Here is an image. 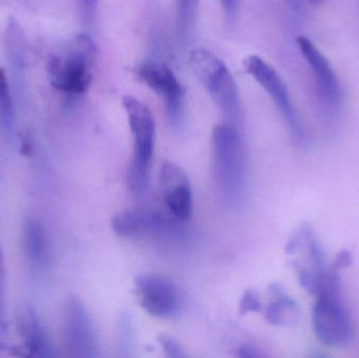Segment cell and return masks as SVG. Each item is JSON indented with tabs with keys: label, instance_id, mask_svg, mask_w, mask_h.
Returning a JSON list of instances; mask_svg holds the SVG:
<instances>
[{
	"label": "cell",
	"instance_id": "6da1fadb",
	"mask_svg": "<svg viewBox=\"0 0 359 358\" xmlns=\"http://www.w3.org/2000/svg\"><path fill=\"white\" fill-rule=\"evenodd\" d=\"M213 178L222 198L230 205L241 203L246 191V151L242 130L224 123L211 136Z\"/></svg>",
	"mask_w": 359,
	"mask_h": 358
},
{
	"label": "cell",
	"instance_id": "7a4b0ae2",
	"mask_svg": "<svg viewBox=\"0 0 359 358\" xmlns=\"http://www.w3.org/2000/svg\"><path fill=\"white\" fill-rule=\"evenodd\" d=\"M188 65L217 105L225 123L242 130L244 113L240 94L225 62L206 48H196L188 55Z\"/></svg>",
	"mask_w": 359,
	"mask_h": 358
},
{
	"label": "cell",
	"instance_id": "3957f363",
	"mask_svg": "<svg viewBox=\"0 0 359 358\" xmlns=\"http://www.w3.org/2000/svg\"><path fill=\"white\" fill-rule=\"evenodd\" d=\"M97 46L88 34L76 36L67 52L48 59L46 75L52 88L73 98L88 92L94 80Z\"/></svg>",
	"mask_w": 359,
	"mask_h": 358
},
{
	"label": "cell",
	"instance_id": "277c9868",
	"mask_svg": "<svg viewBox=\"0 0 359 358\" xmlns=\"http://www.w3.org/2000/svg\"><path fill=\"white\" fill-rule=\"evenodd\" d=\"M339 269L331 267L326 282L316 294L312 322L320 343L329 347H343L353 338L351 315L341 296V277Z\"/></svg>",
	"mask_w": 359,
	"mask_h": 358
},
{
	"label": "cell",
	"instance_id": "5b68a950",
	"mask_svg": "<svg viewBox=\"0 0 359 358\" xmlns=\"http://www.w3.org/2000/svg\"><path fill=\"white\" fill-rule=\"evenodd\" d=\"M134 142V159L128 172L133 193L143 197L149 191V172L156 142V120L149 105L132 95L122 98Z\"/></svg>",
	"mask_w": 359,
	"mask_h": 358
},
{
	"label": "cell",
	"instance_id": "8992f818",
	"mask_svg": "<svg viewBox=\"0 0 359 358\" xmlns=\"http://www.w3.org/2000/svg\"><path fill=\"white\" fill-rule=\"evenodd\" d=\"M285 252L290 258L299 285L316 296L326 282L329 268L324 249L309 224L303 223L295 229L287 241Z\"/></svg>",
	"mask_w": 359,
	"mask_h": 358
},
{
	"label": "cell",
	"instance_id": "52a82bcc",
	"mask_svg": "<svg viewBox=\"0 0 359 358\" xmlns=\"http://www.w3.org/2000/svg\"><path fill=\"white\" fill-rule=\"evenodd\" d=\"M243 64L247 73L264 88L273 101L295 143L299 146L305 147L308 143L307 132L293 106L288 88L280 74L257 55L246 57Z\"/></svg>",
	"mask_w": 359,
	"mask_h": 358
},
{
	"label": "cell",
	"instance_id": "ba28073f",
	"mask_svg": "<svg viewBox=\"0 0 359 358\" xmlns=\"http://www.w3.org/2000/svg\"><path fill=\"white\" fill-rule=\"evenodd\" d=\"M135 74L163 101L170 124L178 128L183 120L185 92L170 65L149 59L135 67Z\"/></svg>",
	"mask_w": 359,
	"mask_h": 358
},
{
	"label": "cell",
	"instance_id": "9c48e42d",
	"mask_svg": "<svg viewBox=\"0 0 359 358\" xmlns=\"http://www.w3.org/2000/svg\"><path fill=\"white\" fill-rule=\"evenodd\" d=\"M63 340L69 357L93 358L99 355L96 328L80 298L69 296L63 308Z\"/></svg>",
	"mask_w": 359,
	"mask_h": 358
},
{
	"label": "cell",
	"instance_id": "30bf717a",
	"mask_svg": "<svg viewBox=\"0 0 359 358\" xmlns=\"http://www.w3.org/2000/svg\"><path fill=\"white\" fill-rule=\"evenodd\" d=\"M297 44L313 74L323 109L327 117L333 120L339 115L343 105V90L339 78L328 59L309 38L299 36Z\"/></svg>",
	"mask_w": 359,
	"mask_h": 358
},
{
	"label": "cell",
	"instance_id": "8fae6325",
	"mask_svg": "<svg viewBox=\"0 0 359 358\" xmlns=\"http://www.w3.org/2000/svg\"><path fill=\"white\" fill-rule=\"evenodd\" d=\"M135 290L139 304L151 317L170 319L178 313V290L166 277L156 275H139L135 280Z\"/></svg>",
	"mask_w": 359,
	"mask_h": 358
},
{
	"label": "cell",
	"instance_id": "7c38bea8",
	"mask_svg": "<svg viewBox=\"0 0 359 358\" xmlns=\"http://www.w3.org/2000/svg\"><path fill=\"white\" fill-rule=\"evenodd\" d=\"M159 182L168 214L179 222L189 220L194 209V195L185 172L174 162L164 161L160 167Z\"/></svg>",
	"mask_w": 359,
	"mask_h": 358
},
{
	"label": "cell",
	"instance_id": "4fadbf2b",
	"mask_svg": "<svg viewBox=\"0 0 359 358\" xmlns=\"http://www.w3.org/2000/svg\"><path fill=\"white\" fill-rule=\"evenodd\" d=\"M177 221L168 212L151 210H124L118 212L111 221V230L126 239L147 235H166L176 229Z\"/></svg>",
	"mask_w": 359,
	"mask_h": 358
},
{
	"label": "cell",
	"instance_id": "5bb4252c",
	"mask_svg": "<svg viewBox=\"0 0 359 358\" xmlns=\"http://www.w3.org/2000/svg\"><path fill=\"white\" fill-rule=\"evenodd\" d=\"M16 327L23 344L15 354L25 357H50V343L33 307L21 305L16 313Z\"/></svg>",
	"mask_w": 359,
	"mask_h": 358
},
{
	"label": "cell",
	"instance_id": "9a60e30c",
	"mask_svg": "<svg viewBox=\"0 0 359 358\" xmlns=\"http://www.w3.org/2000/svg\"><path fill=\"white\" fill-rule=\"evenodd\" d=\"M268 292L271 302L264 313L267 323L273 326L293 325L299 317V307L295 301L286 294L280 284H270Z\"/></svg>",
	"mask_w": 359,
	"mask_h": 358
},
{
	"label": "cell",
	"instance_id": "2e32d148",
	"mask_svg": "<svg viewBox=\"0 0 359 358\" xmlns=\"http://www.w3.org/2000/svg\"><path fill=\"white\" fill-rule=\"evenodd\" d=\"M23 249L32 265L42 267L48 261V237L43 225L37 219L25 221L22 231Z\"/></svg>",
	"mask_w": 359,
	"mask_h": 358
},
{
	"label": "cell",
	"instance_id": "e0dca14e",
	"mask_svg": "<svg viewBox=\"0 0 359 358\" xmlns=\"http://www.w3.org/2000/svg\"><path fill=\"white\" fill-rule=\"evenodd\" d=\"M4 46L6 58L12 67L17 82H19L22 79L25 69V39L18 21L13 17L8 19L6 25Z\"/></svg>",
	"mask_w": 359,
	"mask_h": 358
},
{
	"label": "cell",
	"instance_id": "ac0fdd59",
	"mask_svg": "<svg viewBox=\"0 0 359 358\" xmlns=\"http://www.w3.org/2000/svg\"><path fill=\"white\" fill-rule=\"evenodd\" d=\"M200 0H176L177 35L182 44L194 37Z\"/></svg>",
	"mask_w": 359,
	"mask_h": 358
},
{
	"label": "cell",
	"instance_id": "d6986e66",
	"mask_svg": "<svg viewBox=\"0 0 359 358\" xmlns=\"http://www.w3.org/2000/svg\"><path fill=\"white\" fill-rule=\"evenodd\" d=\"M0 128L11 132L14 128V107L4 67H0Z\"/></svg>",
	"mask_w": 359,
	"mask_h": 358
},
{
	"label": "cell",
	"instance_id": "ffe728a7",
	"mask_svg": "<svg viewBox=\"0 0 359 358\" xmlns=\"http://www.w3.org/2000/svg\"><path fill=\"white\" fill-rule=\"evenodd\" d=\"M263 310L261 298L255 290L248 289L244 292L238 305V313L241 315L259 313Z\"/></svg>",
	"mask_w": 359,
	"mask_h": 358
},
{
	"label": "cell",
	"instance_id": "44dd1931",
	"mask_svg": "<svg viewBox=\"0 0 359 358\" xmlns=\"http://www.w3.org/2000/svg\"><path fill=\"white\" fill-rule=\"evenodd\" d=\"M158 344L170 358H185L187 357L179 340L168 334H160L157 338Z\"/></svg>",
	"mask_w": 359,
	"mask_h": 358
},
{
	"label": "cell",
	"instance_id": "7402d4cb",
	"mask_svg": "<svg viewBox=\"0 0 359 358\" xmlns=\"http://www.w3.org/2000/svg\"><path fill=\"white\" fill-rule=\"evenodd\" d=\"M6 266L4 252L0 244V331L6 329Z\"/></svg>",
	"mask_w": 359,
	"mask_h": 358
},
{
	"label": "cell",
	"instance_id": "603a6c76",
	"mask_svg": "<svg viewBox=\"0 0 359 358\" xmlns=\"http://www.w3.org/2000/svg\"><path fill=\"white\" fill-rule=\"evenodd\" d=\"M120 323V336H121V347L124 350L132 349L133 338H134V326H133L132 315L128 312L122 313Z\"/></svg>",
	"mask_w": 359,
	"mask_h": 358
},
{
	"label": "cell",
	"instance_id": "cb8c5ba5",
	"mask_svg": "<svg viewBox=\"0 0 359 358\" xmlns=\"http://www.w3.org/2000/svg\"><path fill=\"white\" fill-rule=\"evenodd\" d=\"M219 2L223 8L228 27H233L238 17V0H219Z\"/></svg>",
	"mask_w": 359,
	"mask_h": 358
},
{
	"label": "cell",
	"instance_id": "d4e9b609",
	"mask_svg": "<svg viewBox=\"0 0 359 358\" xmlns=\"http://www.w3.org/2000/svg\"><path fill=\"white\" fill-rule=\"evenodd\" d=\"M236 355L243 358L263 357L264 353L253 345H242L236 350Z\"/></svg>",
	"mask_w": 359,
	"mask_h": 358
},
{
	"label": "cell",
	"instance_id": "484cf974",
	"mask_svg": "<svg viewBox=\"0 0 359 358\" xmlns=\"http://www.w3.org/2000/svg\"><path fill=\"white\" fill-rule=\"evenodd\" d=\"M352 264V254L348 250H343L337 254V260L333 263L332 266L334 268L341 270V269L348 268Z\"/></svg>",
	"mask_w": 359,
	"mask_h": 358
},
{
	"label": "cell",
	"instance_id": "4316f807",
	"mask_svg": "<svg viewBox=\"0 0 359 358\" xmlns=\"http://www.w3.org/2000/svg\"><path fill=\"white\" fill-rule=\"evenodd\" d=\"M80 1L82 2L88 12L93 13L95 12L97 6H98L99 0H80Z\"/></svg>",
	"mask_w": 359,
	"mask_h": 358
},
{
	"label": "cell",
	"instance_id": "83f0119b",
	"mask_svg": "<svg viewBox=\"0 0 359 358\" xmlns=\"http://www.w3.org/2000/svg\"><path fill=\"white\" fill-rule=\"evenodd\" d=\"M22 149L25 151V155H29V151H32V142L31 139H27V137L23 138L22 141Z\"/></svg>",
	"mask_w": 359,
	"mask_h": 358
},
{
	"label": "cell",
	"instance_id": "f1b7e54d",
	"mask_svg": "<svg viewBox=\"0 0 359 358\" xmlns=\"http://www.w3.org/2000/svg\"><path fill=\"white\" fill-rule=\"evenodd\" d=\"M311 4H316V6H318V4H323L324 0H309Z\"/></svg>",
	"mask_w": 359,
	"mask_h": 358
}]
</instances>
